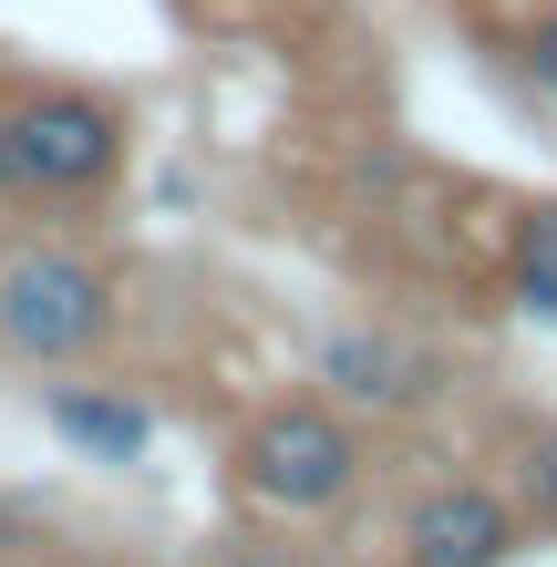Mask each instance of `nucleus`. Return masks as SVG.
<instances>
[{"mask_svg": "<svg viewBox=\"0 0 557 567\" xmlns=\"http://www.w3.org/2000/svg\"><path fill=\"white\" fill-rule=\"evenodd\" d=\"M320 382H331L341 413L392 423V413H423V403L444 392V361L413 351V341H392V330H341V341L320 351Z\"/></svg>", "mask_w": 557, "mask_h": 567, "instance_id": "5", "label": "nucleus"}, {"mask_svg": "<svg viewBox=\"0 0 557 567\" xmlns=\"http://www.w3.org/2000/svg\"><path fill=\"white\" fill-rule=\"evenodd\" d=\"M0 155H11L21 207H52V196H93L114 186L124 165V104L93 83H21L0 104Z\"/></svg>", "mask_w": 557, "mask_h": 567, "instance_id": "3", "label": "nucleus"}, {"mask_svg": "<svg viewBox=\"0 0 557 567\" xmlns=\"http://www.w3.org/2000/svg\"><path fill=\"white\" fill-rule=\"evenodd\" d=\"M362 423H351L331 392H269L238 433H227V485H238L248 516L269 526H320L351 506V485H362Z\"/></svg>", "mask_w": 557, "mask_h": 567, "instance_id": "1", "label": "nucleus"}, {"mask_svg": "<svg viewBox=\"0 0 557 567\" xmlns=\"http://www.w3.org/2000/svg\"><path fill=\"white\" fill-rule=\"evenodd\" d=\"M496 52L516 62V83H527L537 104H557V11H527V21H506V31H496Z\"/></svg>", "mask_w": 557, "mask_h": 567, "instance_id": "8", "label": "nucleus"}, {"mask_svg": "<svg viewBox=\"0 0 557 567\" xmlns=\"http://www.w3.org/2000/svg\"><path fill=\"white\" fill-rule=\"evenodd\" d=\"M516 547H527V526H516L506 485L496 475H444L423 485L403 526H392V567H506Z\"/></svg>", "mask_w": 557, "mask_h": 567, "instance_id": "4", "label": "nucleus"}, {"mask_svg": "<svg viewBox=\"0 0 557 567\" xmlns=\"http://www.w3.org/2000/svg\"><path fill=\"white\" fill-rule=\"evenodd\" d=\"M496 485L527 537H557V413H516L506 423V454H496Z\"/></svg>", "mask_w": 557, "mask_h": 567, "instance_id": "6", "label": "nucleus"}, {"mask_svg": "<svg viewBox=\"0 0 557 567\" xmlns=\"http://www.w3.org/2000/svg\"><path fill=\"white\" fill-rule=\"evenodd\" d=\"M207 567H320V557L289 547V526H279V537H227V547H207Z\"/></svg>", "mask_w": 557, "mask_h": 567, "instance_id": "9", "label": "nucleus"}, {"mask_svg": "<svg viewBox=\"0 0 557 567\" xmlns=\"http://www.w3.org/2000/svg\"><path fill=\"white\" fill-rule=\"evenodd\" d=\"M42 413H52V433L62 444H83V454H104V464H124L145 444V413L124 403V392H83V382H52L42 392Z\"/></svg>", "mask_w": 557, "mask_h": 567, "instance_id": "7", "label": "nucleus"}, {"mask_svg": "<svg viewBox=\"0 0 557 567\" xmlns=\"http://www.w3.org/2000/svg\"><path fill=\"white\" fill-rule=\"evenodd\" d=\"M547 11H557V0H547Z\"/></svg>", "mask_w": 557, "mask_h": 567, "instance_id": "10", "label": "nucleus"}, {"mask_svg": "<svg viewBox=\"0 0 557 567\" xmlns=\"http://www.w3.org/2000/svg\"><path fill=\"white\" fill-rule=\"evenodd\" d=\"M114 341V269L62 238H31L0 258V351L21 372H73Z\"/></svg>", "mask_w": 557, "mask_h": 567, "instance_id": "2", "label": "nucleus"}]
</instances>
